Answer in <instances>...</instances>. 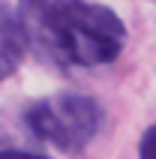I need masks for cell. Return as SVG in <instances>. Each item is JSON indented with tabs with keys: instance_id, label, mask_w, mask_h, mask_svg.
Masks as SVG:
<instances>
[{
	"instance_id": "obj_1",
	"label": "cell",
	"mask_w": 156,
	"mask_h": 159,
	"mask_svg": "<svg viewBox=\"0 0 156 159\" xmlns=\"http://www.w3.org/2000/svg\"><path fill=\"white\" fill-rule=\"evenodd\" d=\"M15 18L27 48L60 69H93L120 57L126 24L90 0H18Z\"/></svg>"
},
{
	"instance_id": "obj_2",
	"label": "cell",
	"mask_w": 156,
	"mask_h": 159,
	"mask_svg": "<svg viewBox=\"0 0 156 159\" xmlns=\"http://www.w3.org/2000/svg\"><path fill=\"white\" fill-rule=\"evenodd\" d=\"M24 123L39 141L63 153H78L96 138L102 126V108L96 99L81 93H57L33 102L24 111Z\"/></svg>"
},
{
	"instance_id": "obj_3",
	"label": "cell",
	"mask_w": 156,
	"mask_h": 159,
	"mask_svg": "<svg viewBox=\"0 0 156 159\" xmlns=\"http://www.w3.org/2000/svg\"><path fill=\"white\" fill-rule=\"evenodd\" d=\"M24 48H27V42H24V33H21V24H18L15 12H9L0 3V69H3V75L15 72Z\"/></svg>"
},
{
	"instance_id": "obj_4",
	"label": "cell",
	"mask_w": 156,
	"mask_h": 159,
	"mask_svg": "<svg viewBox=\"0 0 156 159\" xmlns=\"http://www.w3.org/2000/svg\"><path fill=\"white\" fill-rule=\"evenodd\" d=\"M138 159H156V126H150L138 144Z\"/></svg>"
},
{
	"instance_id": "obj_5",
	"label": "cell",
	"mask_w": 156,
	"mask_h": 159,
	"mask_svg": "<svg viewBox=\"0 0 156 159\" xmlns=\"http://www.w3.org/2000/svg\"><path fill=\"white\" fill-rule=\"evenodd\" d=\"M0 159H48L39 153H24V150H0Z\"/></svg>"
},
{
	"instance_id": "obj_6",
	"label": "cell",
	"mask_w": 156,
	"mask_h": 159,
	"mask_svg": "<svg viewBox=\"0 0 156 159\" xmlns=\"http://www.w3.org/2000/svg\"><path fill=\"white\" fill-rule=\"evenodd\" d=\"M0 78H6V75H3V69H0Z\"/></svg>"
}]
</instances>
